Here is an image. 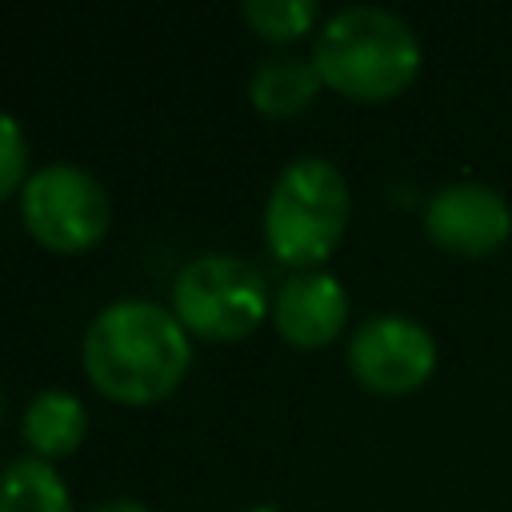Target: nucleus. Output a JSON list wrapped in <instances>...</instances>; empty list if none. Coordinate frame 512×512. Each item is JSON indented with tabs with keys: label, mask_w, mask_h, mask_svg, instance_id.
<instances>
[{
	"label": "nucleus",
	"mask_w": 512,
	"mask_h": 512,
	"mask_svg": "<svg viewBox=\"0 0 512 512\" xmlns=\"http://www.w3.org/2000/svg\"><path fill=\"white\" fill-rule=\"evenodd\" d=\"M244 20L264 32L268 40H292L312 28L316 20V0H244Z\"/></svg>",
	"instance_id": "12"
},
{
	"label": "nucleus",
	"mask_w": 512,
	"mask_h": 512,
	"mask_svg": "<svg viewBox=\"0 0 512 512\" xmlns=\"http://www.w3.org/2000/svg\"><path fill=\"white\" fill-rule=\"evenodd\" d=\"M80 356L100 392L148 404L184 380L192 344L172 308L148 296H120L88 320Z\"/></svg>",
	"instance_id": "1"
},
{
	"label": "nucleus",
	"mask_w": 512,
	"mask_h": 512,
	"mask_svg": "<svg viewBox=\"0 0 512 512\" xmlns=\"http://www.w3.org/2000/svg\"><path fill=\"white\" fill-rule=\"evenodd\" d=\"M312 60L320 80L336 92L356 100H384L412 84L420 68V40L396 12L352 4L320 24Z\"/></svg>",
	"instance_id": "2"
},
{
	"label": "nucleus",
	"mask_w": 512,
	"mask_h": 512,
	"mask_svg": "<svg viewBox=\"0 0 512 512\" xmlns=\"http://www.w3.org/2000/svg\"><path fill=\"white\" fill-rule=\"evenodd\" d=\"M0 416H4V392H0Z\"/></svg>",
	"instance_id": "16"
},
{
	"label": "nucleus",
	"mask_w": 512,
	"mask_h": 512,
	"mask_svg": "<svg viewBox=\"0 0 512 512\" xmlns=\"http://www.w3.org/2000/svg\"><path fill=\"white\" fill-rule=\"evenodd\" d=\"M0 512H72V496L52 460L16 456L0 472Z\"/></svg>",
	"instance_id": "11"
},
{
	"label": "nucleus",
	"mask_w": 512,
	"mask_h": 512,
	"mask_svg": "<svg viewBox=\"0 0 512 512\" xmlns=\"http://www.w3.org/2000/svg\"><path fill=\"white\" fill-rule=\"evenodd\" d=\"M348 368L372 392H412L436 368V340L420 320L380 312L356 324L348 340Z\"/></svg>",
	"instance_id": "6"
},
{
	"label": "nucleus",
	"mask_w": 512,
	"mask_h": 512,
	"mask_svg": "<svg viewBox=\"0 0 512 512\" xmlns=\"http://www.w3.org/2000/svg\"><path fill=\"white\" fill-rule=\"evenodd\" d=\"M428 236L456 256H488L512 232L508 200L480 180H452L432 192L424 208Z\"/></svg>",
	"instance_id": "7"
},
{
	"label": "nucleus",
	"mask_w": 512,
	"mask_h": 512,
	"mask_svg": "<svg viewBox=\"0 0 512 512\" xmlns=\"http://www.w3.org/2000/svg\"><path fill=\"white\" fill-rule=\"evenodd\" d=\"M20 428L32 444V456H68L88 432V408L68 388H40L28 400Z\"/></svg>",
	"instance_id": "9"
},
{
	"label": "nucleus",
	"mask_w": 512,
	"mask_h": 512,
	"mask_svg": "<svg viewBox=\"0 0 512 512\" xmlns=\"http://www.w3.org/2000/svg\"><path fill=\"white\" fill-rule=\"evenodd\" d=\"M172 312L200 336L236 340L252 332L268 312L264 272L236 252L192 256L172 280Z\"/></svg>",
	"instance_id": "4"
},
{
	"label": "nucleus",
	"mask_w": 512,
	"mask_h": 512,
	"mask_svg": "<svg viewBox=\"0 0 512 512\" xmlns=\"http://www.w3.org/2000/svg\"><path fill=\"white\" fill-rule=\"evenodd\" d=\"M348 208L344 172L324 156H296L268 188L264 240L280 260L312 268L340 244Z\"/></svg>",
	"instance_id": "3"
},
{
	"label": "nucleus",
	"mask_w": 512,
	"mask_h": 512,
	"mask_svg": "<svg viewBox=\"0 0 512 512\" xmlns=\"http://www.w3.org/2000/svg\"><path fill=\"white\" fill-rule=\"evenodd\" d=\"M28 180V136L12 112L0 108V196Z\"/></svg>",
	"instance_id": "13"
},
{
	"label": "nucleus",
	"mask_w": 512,
	"mask_h": 512,
	"mask_svg": "<svg viewBox=\"0 0 512 512\" xmlns=\"http://www.w3.org/2000/svg\"><path fill=\"white\" fill-rule=\"evenodd\" d=\"M92 512H148L140 500H132V496H112V500H104V504H96Z\"/></svg>",
	"instance_id": "14"
},
{
	"label": "nucleus",
	"mask_w": 512,
	"mask_h": 512,
	"mask_svg": "<svg viewBox=\"0 0 512 512\" xmlns=\"http://www.w3.org/2000/svg\"><path fill=\"white\" fill-rule=\"evenodd\" d=\"M320 84L324 80H320L316 60L296 56V52H276V56H264L252 68L248 100L268 116H288V112H300L304 104H312Z\"/></svg>",
	"instance_id": "10"
},
{
	"label": "nucleus",
	"mask_w": 512,
	"mask_h": 512,
	"mask_svg": "<svg viewBox=\"0 0 512 512\" xmlns=\"http://www.w3.org/2000/svg\"><path fill=\"white\" fill-rule=\"evenodd\" d=\"M20 216L40 244L56 252H80L104 236L112 208L104 184L88 168L72 160H48L28 172L20 188Z\"/></svg>",
	"instance_id": "5"
},
{
	"label": "nucleus",
	"mask_w": 512,
	"mask_h": 512,
	"mask_svg": "<svg viewBox=\"0 0 512 512\" xmlns=\"http://www.w3.org/2000/svg\"><path fill=\"white\" fill-rule=\"evenodd\" d=\"M272 320L284 340L300 348L328 344L344 320H348V292L344 284L324 268H300L292 272L276 296H272Z\"/></svg>",
	"instance_id": "8"
},
{
	"label": "nucleus",
	"mask_w": 512,
	"mask_h": 512,
	"mask_svg": "<svg viewBox=\"0 0 512 512\" xmlns=\"http://www.w3.org/2000/svg\"><path fill=\"white\" fill-rule=\"evenodd\" d=\"M244 512H280V508H272V504H252V508H244Z\"/></svg>",
	"instance_id": "15"
}]
</instances>
